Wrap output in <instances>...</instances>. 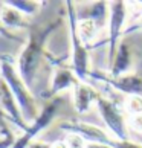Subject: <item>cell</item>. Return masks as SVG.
Wrapping results in <instances>:
<instances>
[{"instance_id":"cell-1","label":"cell","mask_w":142,"mask_h":148,"mask_svg":"<svg viewBox=\"0 0 142 148\" xmlns=\"http://www.w3.org/2000/svg\"><path fill=\"white\" fill-rule=\"evenodd\" d=\"M128 5L127 2H108V25H107V64L106 72L112 67L116 57L121 37L128 25Z\"/></svg>"},{"instance_id":"cell-2","label":"cell","mask_w":142,"mask_h":148,"mask_svg":"<svg viewBox=\"0 0 142 148\" xmlns=\"http://www.w3.org/2000/svg\"><path fill=\"white\" fill-rule=\"evenodd\" d=\"M95 106L99 112V116L108 133L118 140H128L130 138H128L127 113L122 107V102H118L116 99L99 95Z\"/></svg>"},{"instance_id":"cell-3","label":"cell","mask_w":142,"mask_h":148,"mask_svg":"<svg viewBox=\"0 0 142 148\" xmlns=\"http://www.w3.org/2000/svg\"><path fill=\"white\" fill-rule=\"evenodd\" d=\"M69 11V23H70V41H72V70L80 78V81H89L90 78V58H89V47H87L76 32V12L72 6V3H67Z\"/></svg>"},{"instance_id":"cell-4","label":"cell","mask_w":142,"mask_h":148,"mask_svg":"<svg viewBox=\"0 0 142 148\" xmlns=\"http://www.w3.org/2000/svg\"><path fill=\"white\" fill-rule=\"evenodd\" d=\"M90 78L104 83L113 92L124 95V98L130 95H142V76L139 75L127 73L122 76H110L107 72H99L95 69L90 72Z\"/></svg>"},{"instance_id":"cell-5","label":"cell","mask_w":142,"mask_h":148,"mask_svg":"<svg viewBox=\"0 0 142 148\" xmlns=\"http://www.w3.org/2000/svg\"><path fill=\"white\" fill-rule=\"evenodd\" d=\"M61 127H63V130L69 131V133L81 136L89 144H108V145H112V142L115 140V138L106 128H101L98 125L84 122V121H69V122H64Z\"/></svg>"},{"instance_id":"cell-6","label":"cell","mask_w":142,"mask_h":148,"mask_svg":"<svg viewBox=\"0 0 142 148\" xmlns=\"http://www.w3.org/2000/svg\"><path fill=\"white\" fill-rule=\"evenodd\" d=\"M73 106L75 110L78 113H86L89 112L92 104H96V99L99 98L101 93L98 92L95 87H92L86 81H80L78 84L73 87Z\"/></svg>"},{"instance_id":"cell-7","label":"cell","mask_w":142,"mask_h":148,"mask_svg":"<svg viewBox=\"0 0 142 148\" xmlns=\"http://www.w3.org/2000/svg\"><path fill=\"white\" fill-rule=\"evenodd\" d=\"M132 69H133L132 51H130V45L124 40L119 45L115 61L112 64V67L107 70V73L110 76H122V75L132 73Z\"/></svg>"},{"instance_id":"cell-8","label":"cell","mask_w":142,"mask_h":148,"mask_svg":"<svg viewBox=\"0 0 142 148\" xmlns=\"http://www.w3.org/2000/svg\"><path fill=\"white\" fill-rule=\"evenodd\" d=\"M99 28L92 18L89 17H83L78 18V23H76V32H78V37L81 38V41L89 47L90 43H93L96 40V37L99 35Z\"/></svg>"},{"instance_id":"cell-9","label":"cell","mask_w":142,"mask_h":148,"mask_svg":"<svg viewBox=\"0 0 142 148\" xmlns=\"http://www.w3.org/2000/svg\"><path fill=\"white\" fill-rule=\"evenodd\" d=\"M80 83V78L75 75L73 70L69 69H60L55 73V78H54V92H60L64 89H70Z\"/></svg>"},{"instance_id":"cell-10","label":"cell","mask_w":142,"mask_h":148,"mask_svg":"<svg viewBox=\"0 0 142 148\" xmlns=\"http://www.w3.org/2000/svg\"><path fill=\"white\" fill-rule=\"evenodd\" d=\"M87 17L93 20L99 29L107 28V25H108V3L107 2H95L92 5Z\"/></svg>"},{"instance_id":"cell-11","label":"cell","mask_w":142,"mask_h":148,"mask_svg":"<svg viewBox=\"0 0 142 148\" xmlns=\"http://www.w3.org/2000/svg\"><path fill=\"white\" fill-rule=\"evenodd\" d=\"M122 107L127 116L142 114V95H130L125 96L122 101Z\"/></svg>"},{"instance_id":"cell-12","label":"cell","mask_w":142,"mask_h":148,"mask_svg":"<svg viewBox=\"0 0 142 148\" xmlns=\"http://www.w3.org/2000/svg\"><path fill=\"white\" fill-rule=\"evenodd\" d=\"M89 144L86 139H83L81 136L78 134H73V133H69L67 139H66V145L69 148H86V145Z\"/></svg>"},{"instance_id":"cell-13","label":"cell","mask_w":142,"mask_h":148,"mask_svg":"<svg viewBox=\"0 0 142 148\" xmlns=\"http://www.w3.org/2000/svg\"><path fill=\"white\" fill-rule=\"evenodd\" d=\"M127 125H128V130L134 131V133L142 134V114L127 116Z\"/></svg>"},{"instance_id":"cell-14","label":"cell","mask_w":142,"mask_h":148,"mask_svg":"<svg viewBox=\"0 0 142 148\" xmlns=\"http://www.w3.org/2000/svg\"><path fill=\"white\" fill-rule=\"evenodd\" d=\"M138 31H142V17L139 20L133 21V23H130L127 28H125L124 35H128V34H132V32H138Z\"/></svg>"},{"instance_id":"cell-15","label":"cell","mask_w":142,"mask_h":148,"mask_svg":"<svg viewBox=\"0 0 142 148\" xmlns=\"http://www.w3.org/2000/svg\"><path fill=\"white\" fill-rule=\"evenodd\" d=\"M86 148H113L108 144H87Z\"/></svg>"},{"instance_id":"cell-16","label":"cell","mask_w":142,"mask_h":148,"mask_svg":"<svg viewBox=\"0 0 142 148\" xmlns=\"http://www.w3.org/2000/svg\"><path fill=\"white\" fill-rule=\"evenodd\" d=\"M51 148H69V147L66 145V142H57V144H54Z\"/></svg>"}]
</instances>
